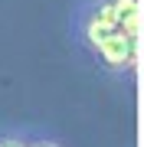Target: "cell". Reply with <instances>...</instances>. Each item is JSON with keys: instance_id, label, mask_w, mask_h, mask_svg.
Here are the masks:
<instances>
[{"instance_id": "obj_3", "label": "cell", "mask_w": 144, "mask_h": 147, "mask_svg": "<svg viewBox=\"0 0 144 147\" xmlns=\"http://www.w3.org/2000/svg\"><path fill=\"white\" fill-rule=\"evenodd\" d=\"M115 33H121V30H118L115 23L108 20L105 13H101V10L92 16V20H85V42H89L92 49H98L101 42H105V39H112Z\"/></svg>"}, {"instance_id": "obj_4", "label": "cell", "mask_w": 144, "mask_h": 147, "mask_svg": "<svg viewBox=\"0 0 144 147\" xmlns=\"http://www.w3.org/2000/svg\"><path fill=\"white\" fill-rule=\"evenodd\" d=\"M23 147H59L56 141H33V144H23Z\"/></svg>"}, {"instance_id": "obj_2", "label": "cell", "mask_w": 144, "mask_h": 147, "mask_svg": "<svg viewBox=\"0 0 144 147\" xmlns=\"http://www.w3.org/2000/svg\"><path fill=\"white\" fill-rule=\"evenodd\" d=\"M98 10L105 13L121 33L138 36V20H141V16H138V0H105Z\"/></svg>"}, {"instance_id": "obj_5", "label": "cell", "mask_w": 144, "mask_h": 147, "mask_svg": "<svg viewBox=\"0 0 144 147\" xmlns=\"http://www.w3.org/2000/svg\"><path fill=\"white\" fill-rule=\"evenodd\" d=\"M0 147H23L20 141H10V137H3V141H0Z\"/></svg>"}, {"instance_id": "obj_1", "label": "cell", "mask_w": 144, "mask_h": 147, "mask_svg": "<svg viewBox=\"0 0 144 147\" xmlns=\"http://www.w3.org/2000/svg\"><path fill=\"white\" fill-rule=\"evenodd\" d=\"M95 53L112 69H118V72L121 69H134V62H138V46H134V36H128V33H115L112 39L101 42Z\"/></svg>"}]
</instances>
